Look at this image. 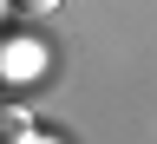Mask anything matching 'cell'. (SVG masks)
I'll return each mask as SVG.
<instances>
[{
    "mask_svg": "<svg viewBox=\"0 0 157 144\" xmlns=\"http://www.w3.org/2000/svg\"><path fill=\"white\" fill-rule=\"evenodd\" d=\"M33 138V111L26 105H0V144H26Z\"/></svg>",
    "mask_w": 157,
    "mask_h": 144,
    "instance_id": "1",
    "label": "cell"
},
{
    "mask_svg": "<svg viewBox=\"0 0 157 144\" xmlns=\"http://www.w3.org/2000/svg\"><path fill=\"white\" fill-rule=\"evenodd\" d=\"M13 7H20V13H52L59 0H13Z\"/></svg>",
    "mask_w": 157,
    "mask_h": 144,
    "instance_id": "2",
    "label": "cell"
},
{
    "mask_svg": "<svg viewBox=\"0 0 157 144\" xmlns=\"http://www.w3.org/2000/svg\"><path fill=\"white\" fill-rule=\"evenodd\" d=\"M26 144H46V138H26Z\"/></svg>",
    "mask_w": 157,
    "mask_h": 144,
    "instance_id": "3",
    "label": "cell"
}]
</instances>
